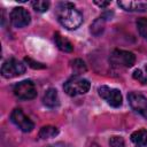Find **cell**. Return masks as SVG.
I'll use <instances>...</instances> for the list:
<instances>
[{"label":"cell","instance_id":"3","mask_svg":"<svg viewBox=\"0 0 147 147\" xmlns=\"http://www.w3.org/2000/svg\"><path fill=\"white\" fill-rule=\"evenodd\" d=\"M14 94L22 100H30L37 96V88L31 80H22L14 86Z\"/></svg>","mask_w":147,"mask_h":147},{"label":"cell","instance_id":"5","mask_svg":"<svg viewBox=\"0 0 147 147\" xmlns=\"http://www.w3.org/2000/svg\"><path fill=\"white\" fill-rule=\"evenodd\" d=\"M110 62L115 65L131 68L136 62V56L131 52L122 51V49H115L110 55Z\"/></svg>","mask_w":147,"mask_h":147},{"label":"cell","instance_id":"2","mask_svg":"<svg viewBox=\"0 0 147 147\" xmlns=\"http://www.w3.org/2000/svg\"><path fill=\"white\" fill-rule=\"evenodd\" d=\"M90 86H91V84L87 79L82 78L79 76H74L64 83L63 88L68 95L76 96V95L85 94L90 90Z\"/></svg>","mask_w":147,"mask_h":147},{"label":"cell","instance_id":"18","mask_svg":"<svg viewBox=\"0 0 147 147\" xmlns=\"http://www.w3.org/2000/svg\"><path fill=\"white\" fill-rule=\"evenodd\" d=\"M109 146L110 147H124L125 146V142H124V139L119 136H113L109 140Z\"/></svg>","mask_w":147,"mask_h":147},{"label":"cell","instance_id":"12","mask_svg":"<svg viewBox=\"0 0 147 147\" xmlns=\"http://www.w3.org/2000/svg\"><path fill=\"white\" fill-rule=\"evenodd\" d=\"M54 40H55V44L56 46L62 51V52H65V53H71L74 51V45L65 38L63 37L61 33L56 32L55 36H54Z\"/></svg>","mask_w":147,"mask_h":147},{"label":"cell","instance_id":"8","mask_svg":"<svg viewBox=\"0 0 147 147\" xmlns=\"http://www.w3.org/2000/svg\"><path fill=\"white\" fill-rule=\"evenodd\" d=\"M127 100L131 108L136 113L147 118V98H145L142 94H139L137 92H131L127 95Z\"/></svg>","mask_w":147,"mask_h":147},{"label":"cell","instance_id":"4","mask_svg":"<svg viewBox=\"0 0 147 147\" xmlns=\"http://www.w3.org/2000/svg\"><path fill=\"white\" fill-rule=\"evenodd\" d=\"M24 72H25V65L16 59H9L5 61L1 67V74L5 78H14Z\"/></svg>","mask_w":147,"mask_h":147},{"label":"cell","instance_id":"16","mask_svg":"<svg viewBox=\"0 0 147 147\" xmlns=\"http://www.w3.org/2000/svg\"><path fill=\"white\" fill-rule=\"evenodd\" d=\"M33 9L38 13H45L48 10L49 8V2L48 1H44V0H37V1H32L31 2Z\"/></svg>","mask_w":147,"mask_h":147},{"label":"cell","instance_id":"7","mask_svg":"<svg viewBox=\"0 0 147 147\" xmlns=\"http://www.w3.org/2000/svg\"><path fill=\"white\" fill-rule=\"evenodd\" d=\"M10 119H11V122H13L17 127H20L23 132H30V131H32L33 127H34L33 122H32V121L23 113V110L20 109V108H15V109L11 111V114H10Z\"/></svg>","mask_w":147,"mask_h":147},{"label":"cell","instance_id":"1","mask_svg":"<svg viewBox=\"0 0 147 147\" xmlns=\"http://www.w3.org/2000/svg\"><path fill=\"white\" fill-rule=\"evenodd\" d=\"M57 18L68 30H75L83 23L82 14L75 9V5L71 2H61L57 6Z\"/></svg>","mask_w":147,"mask_h":147},{"label":"cell","instance_id":"10","mask_svg":"<svg viewBox=\"0 0 147 147\" xmlns=\"http://www.w3.org/2000/svg\"><path fill=\"white\" fill-rule=\"evenodd\" d=\"M119 7H122L126 11H146L147 10V1H137V0H127V1H118Z\"/></svg>","mask_w":147,"mask_h":147},{"label":"cell","instance_id":"6","mask_svg":"<svg viewBox=\"0 0 147 147\" xmlns=\"http://www.w3.org/2000/svg\"><path fill=\"white\" fill-rule=\"evenodd\" d=\"M98 92H99V95L107 101V103H109L111 107H119L122 105V94L116 88H111L109 86H106V85H102L98 88Z\"/></svg>","mask_w":147,"mask_h":147},{"label":"cell","instance_id":"14","mask_svg":"<svg viewBox=\"0 0 147 147\" xmlns=\"http://www.w3.org/2000/svg\"><path fill=\"white\" fill-rule=\"evenodd\" d=\"M59 134V129L52 125H47V126H42L38 133L40 139H48V138H53L55 136Z\"/></svg>","mask_w":147,"mask_h":147},{"label":"cell","instance_id":"13","mask_svg":"<svg viewBox=\"0 0 147 147\" xmlns=\"http://www.w3.org/2000/svg\"><path fill=\"white\" fill-rule=\"evenodd\" d=\"M131 141L137 146H146L147 145V130L140 129L134 131L131 134Z\"/></svg>","mask_w":147,"mask_h":147},{"label":"cell","instance_id":"9","mask_svg":"<svg viewBox=\"0 0 147 147\" xmlns=\"http://www.w3.org/2000/svg\"><path fill=\"white\" fill-rule=\"evenodd\" d=\"M31 21L30 13L23 7H16L10 11V22L15 28H24Z\"/></svg>","mask_w":147,"mask_h":147},{"label":"cell","instance_id":"17","mask_svg":"<svg viewBox=\"0 0 147 147\" xmlns=\"http://www.w3.org/2000/svg\"><path fill=\"white\" fill-rule=\"evenodd\" d=\"M137 29L140 36L147 39V18L146 17H141L137 21Z\"/></svg>","mask_w":147,"mask_h":147},{"label":"cell","instance_id":"21","mask_svg":"<svg viewBox=\"0 0 147 147\" xmlns=\"http://www.w3.org/2000/svg\"><path fill=\"white\" fill-rule=\"evenodd\" d=\"M94 3L95 5H98L99 7H101V8H105V7H107V6H109L110 5V2L109 1H98V0H95L94 1Z\"/></svg>","mask_w":147,"mask_h":147},{"label":"cell","instance_id":"11","mask_svg":"<svg viewBox=\"0 0 147 147\" xmlns=\"http://www.w3.org/2000/svg\"><path fill=\"white\" fill-rule=\"evenodd\" d=\"M42 101H44V105L47 106L48 108H55V107H57L59 103H60L57 91L55 88H48L45 92V94H44Z\"/></svg>","mask_w":147,"mask_h":147},{"label":"cell","instance_id":"23","mask_svg":"<svg viewBox=\"0 0 147 147\" xmlns=\"http://www.w3.org/2000/svg\"><path fill=\"white\" fill-rule=\"evenodd\" d=\"M137 147H147V145L146 146H137Z\"/></svg>","mask_w":147,"mask_h":147},{"label":"cell","instance_id":"20","mask_svg":"<svg viewBox=\"0 0 147 147\" xmlns=\"http://www.w3.org/2000/svg\"><path fill=\"white\" fill-rule=\"evenodd\" d=\"M25 61H26V63H28L31 68H34V69H44V68H45V65H44L42 63L36 62V61L31 60L30 57H25Z\"/></svg>","mask_w":147,"mask_h":147},{"label":"cell","instance_id":"22","mask_svg":"<svg viewBox=\"0 0 147 147\" xmlns=\"http://www.w3.org/2000/svg\"><path fill=\"white\" fill-rule=\"evenodd\" d=\"M49 147H71V146H70V145H68V144H64V142H57V144L51 145Z\"/></svg>","mask_w":147,"mask_h":147},{"label":"cell","instance_id":"24","mask_svg":"<svg viewBox=\"0 0 147 147\" xmlns=\"http://www.w3.org/2000/svg\"><path fill=\"white\" fill-rule=\"evenodd\" d=\"M146 74H147V64H146Z\"/></svg>","mask_w":147,"mask_h":147},{"label":"cell","instance_id":"15","mask_svg":"<svg viewBox=\"0 0 147 147\" xmlns=\"http://www.w3.org/2000/svg\"><path fill=\"white\" fill-rule=\"evenodd\" d=\"M70 63H71V69H72V71L76 76H78V75H80V74H83L87 70L85 62L80 59H76V60L71 61Z\"/></svg>","mask_w":147,"mask_h":147},{"label":"cell","instance_id":"19","mask_svg":"<svg viewBox=\"0 0 147 147\" xmlns=\"http://www.w3.org/2000/svg\"><path fill=\"white\" fill-rule=\"evenodd\" d=\"M133 78L134 79H137V80H139L141 84H146L147 83V77L141 72V70H134L133 71Z\"/></svg>","mask_w":147,"mask_h":147}]
</instances>
